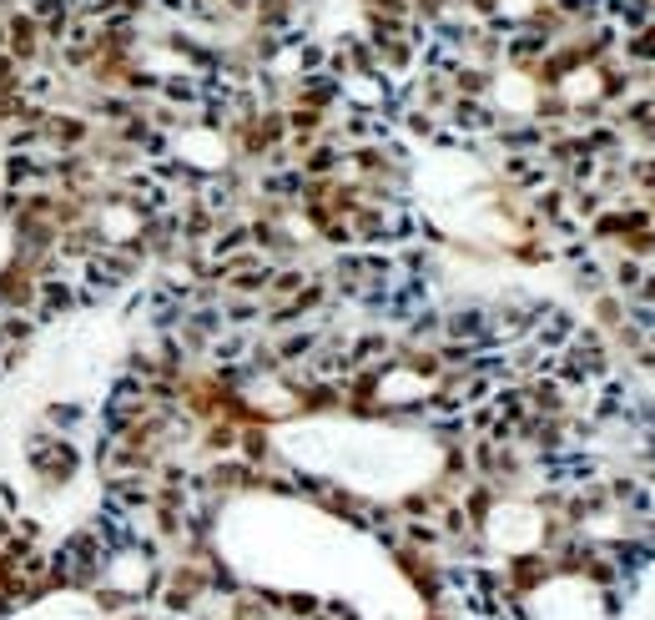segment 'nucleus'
Masks as SVG:
<instances>
[{
    "instance_id": "obj_1",
    "label": "nucleus",
    "mask_w": 655,
    "mask_h": 620,
    "mask_svg": "<svg viewBox=\"0 0 655 620\" xmlns=\"http://www.w3.org/2000/svg\"><path fill=\"white\" fill-rule=\"evenodd\" d=\"M21 459H26L31 479H36L46 494L71 489V484L81 479V469H86L81 444H76V439H61V434H51V429H41V424L26 429V439H21Z\"/></svg>"
},
{
    "instance_id": "obj_2",
    "label": "nucleus",
    "mask_w": 655,
    "mask_h": 620,
    "mask_svg": "<svg viewBox=\"0 0 655 620\" xmlns=\"http://www.w3.org/2000/svg\"><path fill=\"white\" fill-rule=\"evenodd\" d=\"M0 91H21V61L0 51Z\"/></svg>"
}]
</instances>
